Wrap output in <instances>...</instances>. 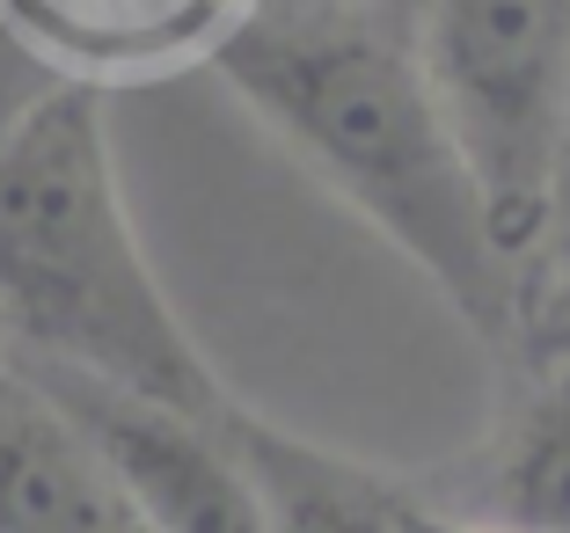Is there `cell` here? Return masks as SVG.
Instances as JSON below:
<instances>
[{
    "label": "cell",
    "mask_w": 570,
    "mask_h": 533,
    "mask_svg": "<svg viewBox=\"0 0 570 533\" xmlns=\"http://www.w3.org/2000/svg\"><path fill=\"white\" fill-rule=\"evenodd\" d=\"M0 344L205 424L242 409L139 249L96 81L45 88L0 132Z\"/></svg>",
    "instance_id": "obj_2"
},
{
    "label": "cell",
    "mask_w": 570,
    "mask_h": 533,
    "mask_svg": "<svg viewBox=\"0 0 570 533\" xmlns=\"http://www.w3.org/2000/svg\"><path fill=\"white\" fill-rule=\"evenodd\" d=\"M432 504L504 533H570V358L520 366L512 409L483 438V453L461 467V490Z\"/></svg>",
    "instance_id": "obj_6"
},
{
    "label": "cell",
    "mask_w": 570,
    "mask_h": 533,
    "mask_svg": "<svg viewBox=\"0 0 570 533\" xmlns=\"http://www.w3.org/2000/svg\"><path fill=\"white\" fill-rule=\"evenodd\" d=\"M417 67L534 293L570 139V0H424Z\"/></svg>",
    "instance_id": "obj_3"
},
{
    "label": "cell",
    "mask_w": 570,
    "mask_h": 533,
    "mask_svg": "<svg viewBox=\"0 0 570 533\" xmlns=\"http://www.w3.org/2000/svg\"><path fill=\"white\" fill-rule=\"evenodd\" d=\"M30 373L88 432V446H96L102 467L118 475L125 504L139 512L147 533H271L264 497H256V475L235 453L227 424L184 417V409H161V402L73 381V373H45V366H30Z\"/></svg>",
    "instance_id": "obj_4"
},
{
    "label": "cell",
    "mask_w": 570,
    "mask_h": 533,
    "mask_svg": "<svg viewBox=\"0 0 570 533\" xmlns=\"http://www.w3.org/2000/svg\"><path fill=\"white\" fill-rule=\"evenodd\" d=\"M37 51L96 73H147L168 59L205 51L213 59L235 22H249V0H0Z\"/></svg>",
    "instance_id": "obj_7"
},
{
    "label": "cell",
    "mask_w": 570,
    "mask_h": 533,
    "mask_svg": "<svg viewBox=\"0 0 570 533\" xmlns=\"http://www.w3.org/2000/svg\"><path fill=\"white\" fill-rule=\"evenodd\" d=\"M0 351H8V344H0Z\"/></svg>",
    "instance_id": "obj_12"
},
{
    "label": "cell",
    "mask_w": 570,
    "mask_h": 533,
    "mask_svg": "<svg viewBox=\"0 0 570 533\" xmlns=\"http://www.w3.org/2000/svg\"><path fill=\"white\" fill-rule=\"evenodd\" d=\"M520 366H549V358H570V249L549 256L527 293V315H520V344H512Z\"/></svg>",
    "instance_id": "obj_9"
},
{
    "label": "cell",
    "mask_w": 570,
    "mask_h": 533,
    "mask_svg": "<svg viewBox=\"0 0 570 533\" xmlns=\"http://www.w3.org/2000/svg\"><path fill=\"white\" fill-rule=\"evenodd\" d=\"M410 533H504V526H483V519H461L446 504H432L424 490H410Z\"/></svg>",
    "instance_id": "obj_10"
},
{
    "label": "cell",
    "mask_w": 570,
    "mask_h": 533,
    "mask_svg": "<svg viewBox=\"0 0 570 533\" xmlns=\"http://www.w3.org/2000/svg\"><path fill=\"white\" fill-rule=\"evenodd\" d=\"M256 125L307 161L490 351L520 344L527 278L498 249L490 205L453 147L417 45L366 16H249L213 51Z\"/></svg>",
    "instance_id": "obj_1"
},
{
    "label": "cell",
    "mask_w": 570,
    "mask_h": 533,
    "mask_svg": "<svg viewBox=\"0 0 570 533\" xmlns=\"http://www.w3.org/2000/svg\"><path fill=\"white\" fill-rule=\"evenodd\" d=\"M570 249V139H563V168H556V213H549V256H563ZM541 256V264H549ZM541 278V270H534Z\"/></svg>",
    "instance_id": "obj_11"
},
{
    "label": "cell",
    "mask_w": 570,
    "mask_h": 533,
    "mask_svg": "<svg viewBox=\"0 0 570 533\" xmlns=\"http://www.w3.org/2000/svg\"><path fill=\"white\" fill-rule=\"evenodd\" d=\"M227 438L256 475L271 533H410V490L381 467L344 461L256 409H235Z\"/></svg>",
    "instance_id": "obj_8"
},
{
    "label": "cell",
    "mask_w": 570,
    "mask_h": 533,
    "mask_svg": "<svg viewBox=\"0 0 570 533\" xmlns=\"http://www.w3.org/2000/svg\"><path fill=\"white\" fill-rule=\"evenodd\" d=\"M0 533H147L88 432L0 351Z\"/></svg>",
    "instance_id": "obj_5"
}]
</instances>
